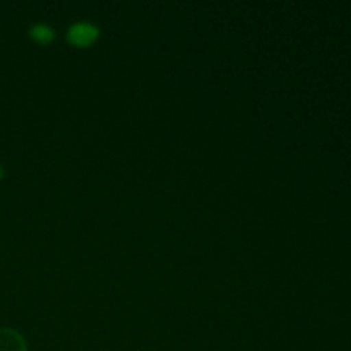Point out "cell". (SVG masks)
Returning a JSON list of instances; mask_svg holds the SVG:
<instances>
[{"instance_id": "cell-2", "label": "cell", "mask_w": 351, "mask_h": 351, "mask_svg": "<svg viewBox=\"0 0 351 351\" xmlns=\"http://www.w3.org/2000/svg\"><path fill=\"white\" fill-rule=\"evenodd\" d=\"M0 351H27L26 339L12 328H0Z\"/></svg>"}, {"instance_id": "cell-1", "label": "cell", "mask_w": 351, "mask_h": 351, "mask_svg": "<svg viewBox=\"0 0 351 351\" xmlns=\"http://www.w3.org/2000/svg\"><path fill=\"white\" fill-rule=\"evenodd\" d=\"M99 36V29L96 24L89 23V21H79L74 23L67 31L69 43L74 47H89L95 43Z\"/></svg>"}, {"instance_id": "cell-4", "label": "cell", "mask_w": 351, "mask_h": 351, "mask_svg": "<svg viewBox=\"0 0 351 351\" xmlns=\"http://www.w3.org/2000/svg\"><path fill=\"white\" fill-rule=\"evenodd\" d=\"M2 173H3V171H2V168H0V178H2Z\"/></svg>"}, {"instance_id": "cell-3", "label": "cell", "mask_w": 351, "mask_h": 351, "mask_svg": "<svg viewBox=\"0 0 351 351\" xmlns=\"http://www.w3.org/2000/svg\"><path fill=\"white\" fill-rule=\"evenodd\" d=\"M29 36L33 38L36 43H41V45H48L50 41H53L55 38V31L51 29L48 24L45 23H38V24H33V26L29 27Z\"/></svg>"}]
</instances>
